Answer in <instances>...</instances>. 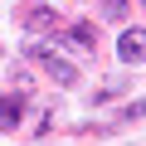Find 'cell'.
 I'll list each match as a JSON object with an SVG mask.
<instances>
[{"instance_id":"1","label":"cell","mask_w":146,"mask_h":146,"mask_svg":"<svg viewBox=\"0 0 146 146\" xmlns=\"http://www.w3.org/2000/svg\"><path fill=\"white\" fill-rule=\"evenodd\" d=\"M25 54H34V58H39V68L49 73V78H54L58 88H78V63L58 58V54H54V44H29Z\"/></svg>"},{"instance_id":"2","label":"cell","mask_w":146,"mask_h":146,"mask_svg":"<svg viewBox=\"0 0 146 146\" xmlns=\"http://www.w3.org/2000/svg\"><path fill=\"white\" fill-rule=\"evenodd\" d=\"M20 29L25 34H49V29H58V10L54 5H29V10H20Z\"/></svg>"},{"instance_id":"3","label":"cell","mask_w":146,"mask_h":146,"mask_svg":"<svg viewBox=\"0 0 146 146\" xmlns=\"http://www.w3.org/2000/svg\"><path fill=\"white\" fill-rule=\"evenodd\" d=\"M117 58L122 63H146V29H122L117 34Z\"/></svg>"},{"instance_id":"4","label":"cell","mask_w":146,"mask_h":146,"mask_svg":"<svg viewBox=\"0 0 146 146\" xmlns=\"http://www.w3.org/2000/svg\"><path fill=\"white\" fill-rule=\"evenodd\" d=\"M25 93H5L0 98V131H20L25 127Z\"/></svg>"},{"instance_id":"5","label":"cell","mask_w":146,"mask_h":146,"mask_svg":"<svg viewBox=\"0 0 146 146\" xmlns=\"http://www.w3.org/2000/svg\"><path fill=\"white\" fill-rule=\"evenodd\" d=\"M68 39L83 44V49H93V44H98V29H93V25H68Z\"/></svg>"},{"instance_id":"6","label":"cell","mask_w":146,"mask_h":146,"mask_svg":"<svg viewBox=\"0 0 146 146\" xmlns=\"http://www.w3.org/2000/svg\"><path fill=\"white\" fill-rule=\"evenodd\" d=\"M49 127H54V107H39V112H34V127H29V131H34V136H44Z\"/></svg>"},{"instance_id":"7","label":"cell","mask_w":146,"mask_h":146,"mask_svg":"<svg viewBox=\"0 0 146 146\" xmlns=\"http://www.w3.org/2000/svg\"><path fill=\"white\" fill-rule=\"evenodd\" d=\"M102 15H107V20H122V15H127V0H102Z\"/></svg>"}]
</instances>
